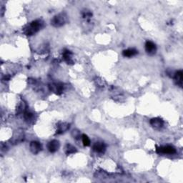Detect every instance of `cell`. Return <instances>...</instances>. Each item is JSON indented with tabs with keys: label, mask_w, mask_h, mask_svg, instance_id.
Listing matches in <instances>:
<instances>
[{
	"label": "cell",
	"mask_w": 183,
	"mask_h": 183,
	"mask_svg": "<svg viewBox=\"0 0 183 183\" xmlns=\"http://www.w3.org/2000/svg\"><path fill=\"white\" fill-rule=\"evenodd\" d=\"M59 146H60L59 142L58 141V140H54L49 143L47 147H48L49 151H50V152L54 153V152H56L59 149Z\"/></svg>",
	"instance_id": "7"
},
{
	"label": "cell",
	"mask_w": 183,
	"mask_h": 183,
	"mask_svg": "<svg viewBox=\"0 0 183 183\" xmlns=\"http://www.w3.org/2000/svg\"><path fill=\"white\" fill-rule=\"evenodd\" d=\"M69 129V124L65 122H61L58 124L57 134H62Z\"/></svg>",
	"instance_id": "11"
},
{
	"label": "cell",
	"mask_w": 183,
	"mask_h": 183,
	"mask_svg": "<svg viewBox=\"0 0 183 183\" xmlns=\"http://www.w3.org/2000/svg\"><path fill=\"white\" fill-rule=\"evenodd\" d=\"M49 87L52 92L59 95L63 92L64 88H65L63 84L61 83H52L49 85Z\"/></svg>",
	"instance_id": "4"
},
{
	"label": "cell",
	"mask_w": 183,
	"mask_h": 183,
	"mask_svg": "<svg viewBox=\"0 0 183 183\" xmlns=\"http://www.w3.org/2000/svg\"><path fill=\"white\" fill-rule=\"evenodd\" d=\"M72 135L73 137L75 138V139H78L79 137H80V132H79L78 130H73Z\"/></svg>",
	"instance_id": "17"
},
{
	"label": "cell",
	"mask_w": 183,
	"mask_h": 183,
	"mask_svg": "<svg viewBox=\"0 0 183 183\" xmlns=\"http://www.w3.org/2000/svg\"><path fill=\"white\" fill-rule=\"evenodd\" d=\"M77 152V149L74 146L71 145H67L65 147V153L67 155H71V154H74Z\"/></svg>",
	"instance_id": "14"
},
{
	"label": "cell",
	"mask_w": 183,
	"mask_h": 183,
	"mask_svg": "<svg viewBox=\"0 0 183 183\" xmlns=\"http://www.w3.org/2000/svg\"><path fill=\"white\" fill-rule=\"evenodd\" d=\"M157 153L159 154V155H172L176 152V149L172 146H164V147H157L156 149Z\"/></svg>",
	"instance_id": "3"
},
{
	"label": "cell",
	"mask_w": 183,
	"mask_h": 183,
	"mask_svg": "<svg viewBox=\"0 0 183 183\" xmlns=\"http://www.w3.org/2000/svg\"><path fill=\"white\" fill-rule=\"evenodd\" d=\"M175 80L176 82L177 85H179L180 87H182V71L179 70V71L175 72L174 76Z\"/></svg>",
	"instance_id": "12"
},
{
	"label": "cell",
	"mask_w": 183,
	"mask_h": 183,
	"mask_svg": "<svg viewBox=\"0 0 183 183\" xmlns=\"http://www.w3.org/2000/svg\"><path fill=\"white\" fill-rule=\"evenodd\" d=\"M43 27V22L42 20H35L31 22L28 26L26 27L24 30V33L26 35H33L37 32L42 27Z\"/></svg>",
	"instance_id": "1"
},
{
	"label": "cell",
	"mask_w": 183,
	"mask_h": 183,
	"mask_svg": "<svg viewBox=\"0 0 183 183\" xmlns=\"http://www.w3.org/2000/svg\"><path fill=\"white\" fill-rule=\"evenodd\" d=\"M82 16L84 18H89V17H91L92 16V12H90L89 11H83Z\"/></svg>",
	"instance_id": "18"
},
{
	"label": "cell",
	"mask_w": 183,
	"mask_h": 183,
	"mask_svg": "<svg viewBox=\"0 0 183 183\" xmlns=\"http://www.w3.org/2000/svg\"><path fill=\"white\" fill-rule=\"evenodd\" d=\"M150 124L155 129L160 130L164 125V121L160 118H153L150 120Z\"/></svg>",
	"instance_id": "8"
},
{
	"label": "cell",
	"mask_w": 183,
	"mask_h": 183,
	"mask_svg": "<svg viewBox=\"0 0 183 183\" xmlns=\"http://www.w3.org/2000/svg\"><path fill=\"white\" fill-rule=\"evenodd\" d=\"M93 149L97 153H104L106 146L103 143H96L93 145Z\"/></svg>",
	"instance_id": "10"
},
{
	"label": "cell",
	"mask_w": 183,
	"mask_h": 183,
	"mask_svg": "<svg viewBox=\"0 0 183 183\" xmlns=\"http://www.w3.org/2000/svg\"><path fill=\"white\" fill-rule=\"evenodd\" d=\"M67 21V17L65 14H59L53 17L51 21V24L55 27H59L65 24Z\"/></svg>",
	"instance_id": "2"
},
{
	"label": "cell",
	"mask_w": 183,
	"mask_h": 183,
	"mask_svg": "<svg viewBox=\"0 0 183 183\" xmlns=\"http://www.w3.org/2000/svg\"><path fill=\"white\" fill-rule=\"evenodd\" d=\"M63 59L68 65H72L74 61L72 59V53L69 50H65L63 52Z\"/></svg>",
	"instance_id": "9"
},
{
	"label": "cell",
	"mask_w": 183,
	"mask_h": 183,
	"mask_svg": "<svg viewBox=\"0 0 183 183\" xmlns=\"http://www.w3.org/2000/svg\"><path fill=\"white\" fill-rule=\"evenodd\" d=\"M42 149V146L37 141H32L30 143V150L33 154H38Z\"/></svg>",
	"instance_id": "6"
},
{
	"label": "cell",
	"mask_w": 183,
	"mask_h": 183,
	"mask_svg": "<svg viewBox=\"0 0 183 183\" xmlns=\"http://www.w3.org/2000/svg\"><path fill=\"white\" fill-rule=\"evenodd\" d=\"M24 117L26 121H31L33 119V114L30 112H25L24 113Z\"/></svg>",
	"instance_id": "16"
},
{
	"label": "cell",
	"mask_w": 183,
	"mask_h": 183,
	"mask_svg": "<svg viewBox=\"0 0 183 183\" xmlns=\"http://www.w3.org/2000/svg\"><path fill=\"white\" fill-rule=\"evenodd\" d=\"M138 54V51L136 50L135 49H128V50H124L122 52L124 57H132L135 56L136 54Z\"/></svg>",
	"instance_id": "13"
},
{
	"label": "cell",
	"mask_w": 183,
	"mask_h": 183,
	"mask_svg": "<svg viewBox=\"0 0 183 183\" xmlns=\"http://www.w3.org/2000/svg\"><path fill=\"white\" fill-rule=\"evenodd\" d=\"M82 143L85 146L90 145V140H89V138L86 135H82Z\"/></svg>",
	"instance_id": "15"
},
{
	"label": "cell",
	"mask_w": 183,
	"mask_h": 183,
	"mask_svg": "<svg viewBox=\"0 0 183 183\" xmlns=\"http://www.w3.org/2000/svg\"><path fill=\"white\" fill-rule=\"evenodd\" d=\"M145 50L149 55H154L157 51L156 45L151 41H147L145 43Z\"/></svg>",
	"instance_id": "5"
}]
</instances>
